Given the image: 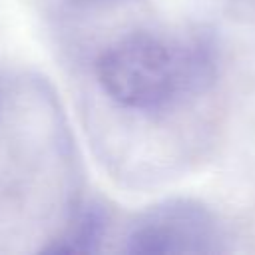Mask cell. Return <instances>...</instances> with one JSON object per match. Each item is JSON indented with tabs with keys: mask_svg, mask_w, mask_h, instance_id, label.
<instances>
[{
	"mask_svg": "<svg viewBox=\"0 0 255 255\" xmlns=\"http://www.w3.org/2000/svg\"><path fill=\"white\" fill-rule=\"evenodd\" d=\"M213 76V50L201 36L135 30L114 40L96 60V78L108 98L145 114L203 92Z\"/></svg>",
	"mask_w": 255,
	"mask_h": 255,
	"instance_id": "1",
	"label": "cell"
},
{
	"mask_svg": "<svg viewBox=\"0 0 255 255\" xmlns=\"http://www.w3.org/2000/svg\"><path fill=\"white\" fill-rule=\"evenodd\" d=\"M221 227L205 205L189 199H173L141 213L129 229L124 249L145 255H201L221 251Z\"/></svg>",
	"mask_w": 255,
	"mask_h": 255,
	"instance_id": "2",
	"label": "cell"
},
{
	"mask_svg": "<svg viewBox=\"0 0 255 255\" xmlns=\"http://www.w3.org/2000/svg\"><path fill=\"white\" fill-rule=\"evenodd\" d=\"M104 231H106L104 211L94 203H86L74 213L68 227L62 231V235L56 237L54 243L46 245L44 251L48 253H92L100 247Z\"/></svg>",
	"mask_w": 255,
	"mask_h": 255,
	"instance_id": "3",
	"label": "cell"
}]
</instances>
